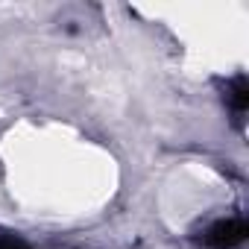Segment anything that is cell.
<instances>
[{
	"label": "cell",
	"mask_w": 249,
	"mask_h": 249,
	"mask_svg": "<svg viewBox=\"0 0 249 249\" xmlns=\"http://www.w3.org/2000/svg\"><path fill=\"white\" fill-rule=\"evenodd\" d=\"M246 237V223L240 217H231V220H220L214 223L205 234H202V243L208 249H234L240 246Z\"/></svg>",
	"instance_id": "6da1fadb"
},
{
	"label": "cell",
	"mask_w": 249,
	"mask_h": 249,
	"mask_svg": "<svg viewBox=\"0 0 249 249\" xmlns=\"http://www.w3.org/2000/svg\"><path fill=\"white\" fill-rule=\"evenodd\" d=\"M231 100H234V106H237V108H246V82H243V79H234Z\"/></svg>",
	"instance_id": "7a4b0ae2"
},
{
	"label": "cell",
	"mask_w": 249,
	"mask_h": 249,
	"mask_svg": "<svg viewBox=\"0 0 249 249\" xmlns=\"http://www.w3.org/2000/svg\"><path fill=\"white\" fill-rule=\"evenodd\" d=\"M0 249H27L21 240H0Z\"/></svg>",
	"instance_id": "3957f363"
}]
</instances>
